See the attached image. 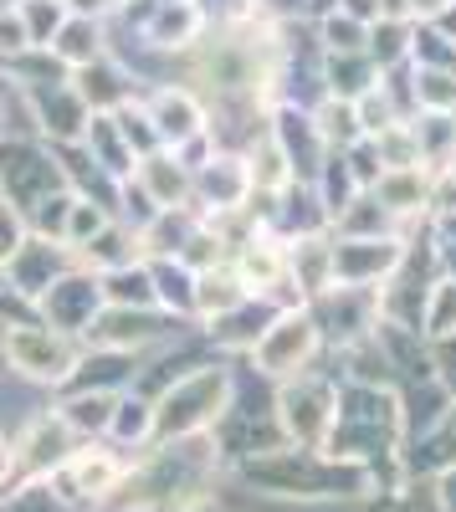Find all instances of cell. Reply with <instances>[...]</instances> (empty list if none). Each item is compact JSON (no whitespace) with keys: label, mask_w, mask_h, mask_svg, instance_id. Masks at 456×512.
Here are the masks:
<instances>
[{"label":"cell","mask_w":456,"mask_h":512,"mask_svg":"<svg viewBox=\"0 0 456 512\" xmlns=\"http://www.w3.org/2000/svg\"><path fill=\"white\" fill-rule=\"evenodd\" d=\"M313 344H318L313 318L287 313V318H277V328H267V338H262V364H267L272 374H293V369L313 354Z\"/></svg>","instance_id":"obj_1"},{"label":"cell","mask_w":456,"mask_h":512,"mask_svg":"<svg viewBox=\"0 0 456 512\" xmlns=\"http://www.w3.org/2000/svg\"><path fill=\"white\" fill-rule=\"evenodd\" d=\"M431 200V175L426 169H385L375 185V205L385 216H416Z\"/></svg>","instance_id":"obj_2"},{"label":"cell","mask_w":456,"mask_h":512,"mask_svg":"<svg viewBox=\"0 0 456 512\" xmlns=\"http://www.w3.org/2000/svg\"><path fill=\"white\" fill-rule=\"evenodd\" d=\"M282 410H287V425H293V436H303V441H318L328 425H334V395H328L323 384H303V390H287V395H282Z\"/></svg>","instance_id":"obj_3"},{"label":"cell","mask_w":456,"mask_h":512,"mask_svg":"<svg viewBox=\"0 0 456 512\" xmlns=\"http://www.w3.org/2000/svg\"><path fill=\"white\" fill-rule=\"evenodd\" d=\"M421 328L431 344H446V338H456V282H436L426 292V303H421Z\"/></svg>","instance_id":"obj_4"},{"label":"cell","mask_w":456,"mask_h":512,"mask_svg":"<svg viewBox=\"0 0 456 512\" xmlns=\"http://www.w3.org/2000/svg\"><path fill=\"white\" fill-rule=\"evenodd\" d=\"M11 354L31 374H62V364H67L62 344H57V338H47V333H11Z\"/></svg>","instance_id":"obj_5"},{"label":"cell","mask_w":456,"mask_h":512,"mask_svg":"<svg viewBox=\"0 0 456 512\" xmlns=\"http://www.w3.org/2000/svg\"><path fill=\"white\" fill-rule=\"evenodd\" d=\"M416 98L431 113H451L456 108V72L451 67H421L416 72Z\"/></svg>","instance_id":"obj_6"},{"label":"cell","mask_w":456,"mask_h":512,"mask_svg":"<svg viewBox=\"0 0 456 512\" xmlns=\"http://www.w3.org/2000/svg\"><path fill=\"white\" fill-rule=\"evenodd\" d=\"M323 139H339V144L359 139V118H354V103H328V108H323Z\"/></svg>","instance_id":"obj_7"},{"label":"cell","mask_w":456,"mask_h":512,"mask_svg":"<svg viewBox=\"0 0 456 512\" xmlns=\"http://www.w3.org/2000/svg\"><path fill=\"white\" fill-rule=\"evenodd\" d=\"M159 123H164V134H190V128H195L190 98H164L159 103Z\"/></svg>","instance_id":"obj_8"},{"label":"cell","mask_w":456,"mask_h":512,"mask_svg":"<svg viewBox=\"0 0 456 512\" xmlns=\"http://www.w3.org/2000/svg\"><path fill=\"white\" fill-rule=\"evenodd\" d=\"M405 52V31H400V21H385L380 31H375V57L380 62H395Z\"/></svg>","instance_id":"obj_9"},{"label":"cell","mask_w":456,"mask_h":512,"mask_svg":"<svg viewBox=\"0 0 456 512\" xmlns=\"http://www.w3.org/2000/svg\"><path fill=\"white\" fill-rule=\"evenodd\" d=\"M451 0H405V16H421V21H436Z\"/></svg>","instance_id":"obj_10"},{"label":"cell","mask_w":456,"mask_h":512,"mask_svg":"<svg viewBox=\"0 0 456 512\" xmlns=\"http://www.w3.org/2000/svg\"><path fill=\"white\" fill-rule=\"evenodd\" d=\"M436 502H441L446 512H456V466H451V472L441 477V497H436Z\"/></svg>","instance_id":"obj_11"},{"label":"cell","mask_w":456,"mask_h":512,"mask_svg":"<svg viewBox=\"0 0 456 512\" xmlns=\"http://www.w3.org/2000/svg\"><path fill=\"white\" fill-rule=\"evenodd\" d=\"M369 512H410L405 497H380V507H369Z\"/></svg>","instance_id":"obj_12"},{"label":"cell","mask_w":456,"mask_h":512,"mask_svg":"<svg viewBox=\"0 0 456 512\" xmlns=\"http://www.w3.org/2000/svg\"><path fill=\"white\" fill-rule=\"evenodd\" d=\"M441 267H446V282H456V246L446 241V251H441Z\"/></svg>","instance_id":"obj_13"},{"label":"cell","mask_w":456,"mask_h":512,"mask_svg":"<svg viewBox=\"0 0 456 512\" xmlns=\"http://www.w3.org/2000/svg\"><path fill=\"white\" fill-rule=\"evenodd\" d=\"M451 113H456V108H451ZM451 128H456V118H451Z\"/></svg>","instance_id":"obj_14"}]
</instances>
